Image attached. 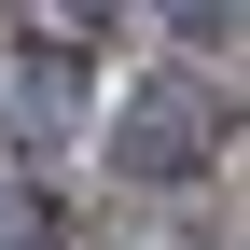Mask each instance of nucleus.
Instances as JSON below:
<instances>
[{
	"label": "nucleus",
	"instance_id": "1",
	"mask_svg": "<svg viewBox=\"0 0 250 250\" xmlns=\"http://www.w3.org/2000/svg\"><path fill=\"white\" fill-rule=\"evenodd\" d=\"M98 153H111L125 181H208V153H223V98H208L195 70H153V83L111 98Z\"/></svg>",
	"mask_w": 250,
	"mask_h": 250
}]
</instances>
